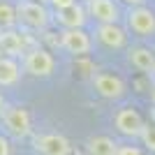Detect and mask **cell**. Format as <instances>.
Instances as JSON below:
<instances>
[{
    "label": "cell",
    "instance_id": "cell-1",
    "mask_svg": "<svg viewBox=\"0 0 155 155\" xmlns=\"http://www.w3.org/2000/svg\"><path fill=\"white\" fill-rule=\"evenodd\" d=\"M16 23H21L28 30H46L51 23V12L44 2L37 0H21L16 5Z\"/></svg>",
    "mask_w": 155,
    "mask_h": 155
},
{
    "label": "cell",
    "instance_id": "cell-2",
    "mask_svg": "<svg viewBox=\"0 0 155 155\" xmlns=\"http://www.w3.org/2000/svg\"><path fill=\"white\" fill-rule=\"evenodd\" d=\"M56 70V58L44 46H30L23 56V72L30 77H51Z\"/></svg>",
    "mask_w": 155,
    "mask_h": 155
},
{
    "label": "cell",
    "instance_id": "cell-3",
    "mask_svg": "<svg viewBox=\"0 0 155 155\" xmlns=\"http://www.w3.org/2000/svg\"><path fill=\"white\" fill-rule=\"evenodd\" d=\"M125 23H127V30L137 37H153L155 35V12L146 5L130 7L125 12Z\"/></svg>",
    "mask_w": 155,
    "mask_h": 155
},
{
    "label": "cell",
    "instance_id": "cell-4",
    "mask_svg": "<svg viewBox=\"0 0 155 155\" xmlns=\"http://www.w3.org/2000/svg\"><path fill=\"white\" fill-rule=\"evenodd\" d=\"M114 125L123 137L130 139H141L143 130H146V120L134 107H123L114 114Z\"/></svg>",
    "mask_w": 155,
    "mask_h": 155
},
{
    "label": "cell",
    "instance_id": "cell-5",
    "mask_svg": "<svg viewBox=\"0 0 155 155\" xmlns=\"http://www.w3.org/2000/svg\"><path fill=\"white\" fill-rule=\"evenodd\" d=\"M91 81H93L95 93L100 97H104V100H120L125 95V91H127L125 81L114 72H95L91 77Z\"/></svg>",
    "mask_w": 155,
    "mask_h": 155
},
{
    "label": "cell",
    "instance_id": "cell-6",
    "mask_svg": "<svg viewBox=\"0 0 155 155\" xmlns=\"http://www.w3.org/2000/svg\"><path fill=\"white\" fill-rule=\"evenodd\" d=\"M32 148L37 155H72V143L58 132H44L32 139Z\"/></svg>",
    "mask_w": 155,
    "mask_h": 155
},
{
    "label": "cell",
    "instance_id": "cell-7",
    "mask_svg": "<svg viewBox=\"0 0 155 155\" xmlns=\"http://www.w3.org/2000/svg\"><path fill=\"white\" fill-rule=\"evenodd\" d=\"M86 12L95 21L97 26H109V23H118L123 19L120 5L116 0H91L86 2Z\"/></svg>",
    "mask_w": 155,
    "mask_h": 155
},
{
    "label": "cell",
    "instance_id": "cell-8",
    "mask_svg": "<svg viewBox=\"0 0 155 155\" xmlns=\"http://www.w3.org/2000/svg\"><path fill=\"white\" fill-rule=\"evenodd\" d=\"M2 123H5L7 132L16 139H23L32 132V123H30V114L23 107H7L2 111Z\"/></svg>",
    "mask_w": 155,
    "mask_h": 155
},
{
    "label": "cell",
    "instance_id": "cell-9",
    "mask_svg": "<svg viewBox=\"0 0 155 155\" xmlns=\"http://www.w3.org/2000/svg\"><path fill=\"white\" fill-rule=\"evenodd\" d=\"M58 44L63 46L72 56H86L93 49V39L84 28H72V30H63L58 37Z\"/></svg>",
    "mask_w": 155,
    "mask_h": 155
},
{
    "label": "cell",
    "instance_id": "cell-10",
    "mask_svg": "<svg viewBox=\"0 0 155 155\" xmlns=\"http://www.w3.org/2000/svg\"><path fill=\"white\" fill-rule=\"evenodd\" d=\"M95 37L104 49H125L127 44V30L120 23H109V26H97L95 28Z\"/></svg>",
    "mask_w": 155,
    "mask_h": 155
},
{
    "label": "cell",
    "instance_id": "cell-11",
    "mask_svg": "<svg viewBox=\"0 0 155 155\" xmlns=\"http://www.w3.org/2000/svg\"><path fill=\"white\" fill-rule=\"evenodd\" d=\"M0 51L9 56V58H16V56H26L28 46H26V37L21 35L19 30H0Z\"/></svg>",
    "mask_w": 155,
    "mask_h": 155
},
{
    "label": "cell",
    "instance_id": "cell-12",
    "mask_svg": "<svg viewBox=\"0 0 155 155\" xmlns=\"http://www.w3.org/2000/svg\"><path fill=\"white\" fill-rule=\"evenodd\" d=\"M127 63L139 72H155V51L150 46H130L127 49Z\"/></svg>",
    "mask_w": 155,
    "mask_h": 155
},
{
    "label": "cell",
    "instance_id": "cell-13",
    "mask_svg": "<svg viewBox=\"0 0 155 155\" xmlns=\"http://www.w3.org/2000/svg\"><path fill=\"white\" fill-rule=\"evenodd\" d=\"M53 19L63 26V30H72V28H84L86 26V21H88V12H86L84 5H79V2H77V5L67 7V9L56 12Z\"/></svg>",
    "mask_w": 155,
    "mask_h": 155
},
{
    "label": "cell",
    "instance_id": "cell-14",
    "mask_svg": "<svg viewBox=\"0 0 155 155\" xmlns=\"http://www.w3.org/2000/svg\"><path fill=\"white\" fill-rule=\"evenodd\" d=\"M118 146L111 137L107 134H93L88 141H86V150L88 155H116L118 153Z\"/></svg>",
    "mask_w": 155,
    "mask_h": 155
},
{
    "label": "cell",
    "instance_id": "cell-15",
    "mask_svg": "<svg viewBox=\"0 0 155 155\" xmlns=\"http://www.w3.org/2000/svg\"><path fill=\"white\" fill-rule=\"evenodd\" d=\"M21 77L19 63L9 56H0V86H14Z\"/></svg>",
    "mask_w": 155,
    "mask_h": 155
},
{
    "label": "cell",
    "instance_id": "cell-16",
    "mask_svg": "<svg viewBox=\"0 0 155 155\" xmlns=\"http://www.w3.org/2000/svg\"><path fill=\"white\" fill-rule=\"evenodd\" d=\"M16 23V7L7 0H0V30H9Z\"/></svg>",
    "mask_w": 155,
    "mask_h": 155
},
{
    "label": "cell",
    "instance_id": "cell-17",
    "mask_svg": "<svg viewBox=\"0 0 155 155\" xmlns=\"http://www.w3.org/2000/svg\"><path fill=\"white\" fill-rule=\"evenodd\" d=\"M141 141L146 146V150L155 153V125H146V130H143V134H141Z\"/></svg>",
    "mask_w": 155,
    "mask_h": 155
},
{
    "label": "cell",
    "instance_id": "cell-18",
    "mask_svg": "<svg viewBox=\"0 0 155 155\" xmlns=\"http://www.w3.org/2000/svg\"><path fill=\"white\" fill-rule=\"evenodd\" d=\"M79 0H49V5L56 9V12H60V9H67V7H72V5H77Z\"/></svg>",
    "mask_w": 155,
    "mask_h": 155
},
{
    "label": "cell",
    "instance_id": "cell-19",
    "mask_svg": "<svg viewBox=\"0 0 155 155\" xmlns=\"http://www.w3.org/2000/svg\"><path fill=\"white\" fill-rule=\"evenodd\" d=\"M116 155H143L139 146H118V153Z\"/></svg>",
    "mask_w": 155,
    "mask_h": 155
},
{
    "label": "cell",
    "instance_id": "cell-20",
    "mask_svg": "<svg viewBox=\"0 0 155 155\" xmlns=\"http://www.w3.org/2000/svg\"><path fill=\"white\" fill-rule=\"evenodd\" d=\"M9 150H12V146L7 141V137L0 134V155H9Z\"/></svg>",
    "mask_w": 155,
    "mask_h": 155
},
{
    "label": "cell",
    "instance_id": "cell-21",
    "mask_svg": "<svg viewBox=\"0 0 155 155\" xmlns=\"http://www.w3.org/2000/svg\"><path fill=\"white\" fill-rule=\"evenodd\" d=\"M120 2H125V5H130V7H139V5H146V0H120Z\"/></svg>",
    "mask_w": 155,
    "mask_h": 155
},
{
    "label": "cell",
    "instance_id": "cell-22",
    "mask_svg": "<svg viewBox=\"0 0 155 155\" xmlns=\"http://www.w3.org/2000/svg\"><path fill=\"white\" fill-rule=\"evenodd\" d=\"M5 109H7V107H5V100H2V95H0V114H2Z\"/></svg>",
    "mask_w": 155,
    "mask_h": 155
},
{
    "label": "cell",
    "instance_id": "cell-23",
    "mask_svg": "<svg viewBox=\"0 0 155 155\" xmlns=\"http://www.w3.org/2000/svg\"><path fill=\"white\" fill-rule=\"evenodd\" d=\"M37 2H44V5H46V2H49V0H37Z\"/></svg>",
    "mask_w": 155,
    "mask_h": 155
},
{
    "label": "cell",
    "instance_id": "cell-24",
    "mask_svg": "<svg viewBox=\"0 0 155 155\" xmlns=\"http://www.w3.org/2000/svg\"><path fill=\"white\" fill-rule=\"evenodd\" d=\"M153 100H155V86H153Z\"/></svg>",
    "mask_w": 155,
    "mask_h": 155
},
{
    "label": "cell",
    "instance_id": "cell-25",
    "mask_svg": "<svg viewBox=\"0 0 155 155\" xmlns=\"http://www.w3.org/2000/svg\"><path fill=\"white\" fill-rule=\"evenodd\" d=\"M84 2H91V0H84Z\"/></svg>",
    "mask_w": 155,
    "mask_h": 155
},
{
    "label": "cell",
    "instance_id": "cell-26",
    "mask_svg": "<svg viewBox=\"0 0 155 155\" xmlns=\"http://www.w3.org/2000/svg\"><path fill=\"white\" fill-rule=\"evenodd\" d=\"M0 56H2V51H0Z\"/></svg>",
    "mask_w": 155,
    "mask_h": 155
}]
</instances>
